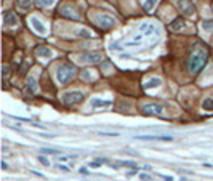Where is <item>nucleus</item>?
Segmentation results:
<instances>
[{
  "mask_svg": "<svg viewBox=\"0 0 213 181\" xmlns=\"http://www.w3.org/2000/svg\"><path fill=\"white\" fill-rule=\"evenodd\" d=\"M159 176H162L165 181H173V176H167V175H159Z\"/></svg>",
  "mask_w": 213,
  "mask_h": 181,
  "instance_id": "obj_30",
  "label": "nucleus"
},
{
  "mask_svg": "<svg viewBox=\"0 0 213 181\" xmlns=\"http://www.w3.org/2000/svg\"><path fill=\"white\" fill-rule=\"evenodd\" d=\"M155 5H157V0H146L144 5H143V8H144V11H151Z\"/></svg>",
  "mask_w": 213,
  "mask_h": 181,
  "instance_id": "obj_18",
  "label": "nucleus"
},
{
  "mask_svg": "<svg viewBox=\"0 0 213 181\" xmlns=\"http://www.w3.org/2000/svg\"><path fill=\"white\" fill-rule=\"evenodd\" d=\"M202 27H204L205 31H210V29H213V19L204 21V22H202Z\"/></svg>",
  "mask_w": 213,
  "mask_h": 181,
  "instance_id": "obj_23",
  "label": "nucleus"
},
{
  "mask_svg": "<svg viewBox=\"0 0 213 181\" xmlns=\"http://www.w3.org/2000/svg\"><path fill=\"white\" fill-rule=\"evenodd\" d=\"M58 168H59V170H61V172H66V173H67V172H69V168H67L66 165H58Z\"/></svg>",
  "mask_w": 213,
  "mask_h": 181,
  "instance_id": "obj_29",
  "label": "nucleus"
},
{
  "mask_svg": "<svg viewBox=\"0 0 213 181\" xmlns=\"http://www.w3.org/2000/svg\"><path fill=\"white\" fill-rule=\"evenodd\" d=\"M29 22L32 24L34 31H35L37 34H40V35H45V34H47V27H45V26H43V22H42V21H38L35 16H32V18L29 19Z\"/></svg>",
  "mask_w": 213,
  "mask_h": 181,
  "instance_id": "obj_10",
  "label": "nucleus"
},
{
  "mask_svg": "<svg viewBox=\"0 0 213 181\" xmlns=\"http://www.w3.org/2000/svg\"><path fill=\"white\" fill-rule=\"evenodd\" d=\"M77 59L82 64H98L99 61H103V56L99 53H82V55H78Z\"/></svg>",
  "mask_w": 213,
  "mask_h": 181,
  "instance_id": "obj_5",
  "label": "nucleus"
},
{
  "mask_svg": "<svg viewBox=\"0 0 213 181\" xmlns=\"http://www.w3.org/2000/svg\"><path fill=\"white\" fill-rule=\"evenodd\" d=\"M202 109H204V111H213V99L207 98L204 103H202Z\"/></svg>",
  "mask_w": 213,
  "mask_h": 181,
  "instance_id": "obj_17",
  "label": "nucleus"
},
{
  "mask_svg": "<svg viewBox=\"0 0 213 181\" xmlns=\"http://www.w3.org/2000/svg\"><path fill=\"white\" fill-rule=\"evenodd\" d=\"M16 3H18V7L22 8V10L31 8V0H16Z\"/></svg>",
  "mask_w": 213,
  "mask_h": 181,
  "instance_id": "obj_20",
  "label": "nucleus"
},
{
  "mask_svg": "<svg viewBox=\"0 0 213 181\" xmlns=\"http://www.w3.org/2000/svg\"><path fill=\"white\" fill-rule=\"evenodd\" d=\"M160 85H162V79H159V77H152L149 82H146V83H144L143 88H144V90H151V88L160 87Z\"/></svg>",
  "mask_w": 213,
  "mask_h": 181,
  "instance_id": "obj_14",
  "label": "nucleus"
},
{
  "mask_svg": "<svg viewBox=\"0 0 213 181\" xmlns=\"http://www.w3.org/2000/svg\"><path fill=\"white\" fill-rule=\"evenodd\" d=\"M2 168H3V170H8V165H7V162H2Z\"/></svg>",
  "mask_w": 213,
  "mask_h": 181,
  "instance_id": "obj_32",
  "label": "nucleus"
},
{
  "mask_svg": "<svg viewBox=\"0 0 213 181\" xmlns=\"http://www.w3.org/2000/svg\"><path fill=\"white\" fill-rule=\"evenodd\" d=\"M139 31L144 32V34H151L154 31V26H149V24H141L139 26Z\"/></svg>",
  "mask_w": 213,
  "mask_h": 181,
  "instance_id": "obj_21",
  "label": "nucleus"
},
{
  "mask_svg": "<svg viewBox=\"0 0 213 181\" xmlns=\"http://www.w3.org/2000/svg\"><path fill=\"white\" fill-rule=\"evenodd\" d=\"M37 5H40V7H52L55 3V0H35Z\"/></svg>",
  "mask_w": 213,
  "mask_h": 181,
  "instance_id": "obj_22",
  "label": "nucleus"
},
{
  "mask_svg": "<svg viewBox=\"0 0 213 181\" xmlns=\"http://www.w3.org/2000/svg\"><path fill=\"white\" fill-rule=\"evenodd\" d=\"M99 135H103V136H119V133H112V132H99Z\"/></svg>",
  "mask_w": 213,
  "mask_h": 181,
  "instance_id": "obj_26",
  "label": "nucleus"
},
{
  "mask_svg": "<svg viewBox=\"0 0 213 181\" xmlns=\"http://www.w3.org/2000/svg\"><path fill=\"white\" fill-rule=\"evenodd\" d=\"M83 98H85V95H83L82 92H66L63 93V96H61V101H63L64 104H75V103H82Z\"/></svg>",
  "mask_w": 213,
  "mask_h": 181,
  "instance_id": "obj_3",
  "label": "nucleus"
},
{
  "mask_svg": "<svg viewBox=\"0 0 213 181\" xmlns=\"http://www.w3.org/2000/svg\"><path fill=\"white\" fill-rule=\"evenodd\" d=\"M38 162H42V163H43V165H50V162H48L47 159H45V157H43V156H40V157H38Z\"/></svg>",
  "mask_w": 213,
  "mask_h": 181,
  "instance_id": "obj_28",
  "label": "nucleus"
},
{
  "mask_svg": "<svg viewBox=\"0 0 213 181\" xmlns=\"http://www.w3.org/2000/svg\"><path fill=\"white\" fill-rule=\"evenodd\" d=\"M40 152H43V154H59V151H56V149H47V148H43V149H40Z\"/></svg>",
  "mask_w": 213,
  "mask_h": 181,
  "instance_id": "obj_25",
  "label": "nucleus"
},
{
  "mask_svg": "<svg viewBox=\"0 0 213 181\" xmlns=\"http://www.w3.org/2000/svg\"><path fill=\"white\" fill-rule=\"evenodd\" d=\"M75 34H77V37H80V39H90V37H92V32L85 31V29H78Z\"/></svg>",
  "mask_w": 213,
  "mask_h": 181,
  "instance_id": "obj_19",
  "label": "nucleus"
},
{
  "mask_svg": "<svg viewBox=\"0 0 213 181\" xmlns=\"http://www.w3.org/2000/svg\"><path fill=\"white\" fill-rule=\"evenodd\" d=\"M96 19H98V22L101 26L106 27V29H111V27L115 26V19L112 18V16H109V15H99V16H96Z\"/></svg>",
  "mask_w": 213,
  "mask_h": 181,
  "instance_id": "obj_9",
  "label": "nucleus"
},
{
  "mask_svg": "<svg viewBox=\"0 0 213 181\" xmlns=\"http://www.w3.org/2000/svg\"><path fill=\"white\" fill-rule=\"evenodd\" d=\"M59 13L63 15L64 18H69V19H74V21H78V19H80L78 13H77L74 8H71L69 5H63V7L59 8Z\"/></svg>",
  "mask_w": 213,
  "mask_h": 181,
  "instance_id": "obj_7",
  "label": "nucleus"
},
{
  "mask_svg": "<svg viewBox=\"0 0 213 181\" xmlns=\"http://www.w3.org/2000/svg\"><path fill=\"white\" fill-rule=\"evenodd\" d=\"M35 55L40 56V58H52L53 56V50L45 47V45H40V47L35 48Z\"/></svg>",
  "mask_w": 213,
  "mask_h": 181,
  "instance_id": "obj_12",
  "label": "nucleus"
},
{
  "mask_svg": "<svg viewBox=\"0 0 213 181\" xmlns=\"http://www.w3.org/2000/svg\"><path fill=\"white\" fill-rule=\"evenodd\" d=\"M139 179H143V181H151V176L148 173H139Z\"/></svg>",
  "mask_w": 213,
  "mask_h": 181,
  "instance_id": "obj_27",
  "label": "nucleus"
},
{
  "mask_svg": "<svg viewBox=\"0 0 213 181\" xmlns=\"http://www.w3.org/2000/svg\"><path fill=\"white\" fill-rule=\"evenodd\" d=\"M90 104L93 107H109L112 104V101H108V99H99V98H93L90 101Z\"/></svg>",
  "mask_w": 213,
  "mask_h": 181,
  "instance_id": "obj_15",
  "label": "nucleus"
},
{
  "mask_svg": "<svg viewBox=\"0 0 213 181\" xmlns=\"http://www.w3.org/2000/svg\"><path fill=\"white\" fill-rule=\"evenodd\" d=\"M164 107H162L159 103H146L141 107V112L144 116H160Z\"/></svg>",
  "mask_w": 213,
  "mask_h": 181,
  "instance_id": "obj_6",
  "label": "nucleus"
},
{
  "mask_svg": "<svg viewBox=\"0 0 213 181\" xmlns=\"http://www.w3.org/2000/svg\"><path fill=\"white\" fill-rule=\"evenodd\" d=\"M75 74H77V67L72 64H61L56 69V79H58L59 83H67Z\"/></svg>",
  "mask_w": 213,
  "mask_h": 181,
  "instance_id": "obj_2",
  "label": "nucleus"
},
{
  "mask_svg": "<svg viewBox=\"0 0 213 181\" xmlns=\"http://www.w3.org/2000/svg\"><path fill=\"white\" fill-rule=\"evenodd\" d=\"M3 24L5 26H10V27H15L16 24H18V16H16L15 13H11V11L5 13L3 15Z\"/></svg>",
  "mask_w": 213,
  "mask_h": 181,
  "instance_id": "obj_11",
  "label": "nucleus"
},
{
  "mask_svg": "<svg viewBox=\"0 0 213 181\" xmlns=\"http://www.w3.org/2000/svg\"><path fill=\"white\" fill-rule=\"evenodd\" d=\"M26 88L29 90V93H37V82H35V77L34 75H27V79H26Z\"/></svg>",
  "mask_w": 213,
  "mask_h": 181,
  "instance_id": "obj_13",
  "label": "nucleus"
},
{
  "mask_svg": "<svg viewBox=\"0 0 213 181\" xmlns=\"http://www.w3.org/2000/svg\"><path fill=\"white\" fill-rule=\"evenodd\" d=\"M2 71H3V80H7V79L10 77V67H8V64H3Z\"/></svg>",
  "mask_w": 213,
  "mask_h": 181,
  "instance_id": "obj_24",
  "label": "nucleus"
},
{
  "mask_svg": "<svg viewBox=\"0 0 213 181\" xmlns=\"http://www.w3.org/2000/svg\"><path fill=\"white\" fill-rule=\"evenodd\" d=\"M207 58H208L207 50H204V48L194 50V52L191 53V56H189V61H188V69H189V72H192V74L199 72L202 67L205 66Z\"/></svg>",
  "mask_w": 213,
  "mask_h": 181,
  "instance_id": "obj_1",
  "label": "nucleus"
},
{
  "mask_svg": "<svg viewBox=\"0 0 213 181\" xmlns=\"http://www.w3.org/2000/svg\"><path fill=\"white\" fill-rule=\"evenodd\" d=\"M183 26H184V19H183V18H176V19H173V21H171L170 29H171L173 32H178V31H181V29H183Z\"/></svg>",
  "mask_w": 213,
  "mask_h": 181,
  "instance_id": "obj_16",
  "label": "nucleus"
},
{
  "mask_svg": "<svg viewBox=\"0 0 213 181\" xmlns=\"http://www.w3.org/2000/svg\"><path fill=\"white\" fill-rule=\"evenodd\" d=\"M175 5L179 8V11L184 15V16H192L195 13V8L191 0H175Z\"/></svg>",
  "mask_w": 213,
  "mask_h": 181,
  "instance_id": "obj_4",
  "label": "nucleus"
},
{
  "mask_svg": "<svg viewBox=\"0 0 213 181\" xmlns=\"http://www.w3.org/2000/svg\"><path fill=\"white\" fill-rule=\"evenodd\" d=\"M90 167H99V160L98 162H90Z\"/></svg>",
  "mask_w": 213,
  "mask_h": 181,
  "instance_id": "obj_31",
  "label": "nucleus"
},
{
  "mask_svg": "<svg viewBox=\"0 0 213 181\" xmlns=\"http://www.w3.org/2000/svg\"><path fill=\"white\" fill-rule=\"evenodd\" d=\"M136 139H143V141H148V139H162V141H173V136L171 135H136L135 136Z\"/></svg>",
  "mask_w": 213,
  "mask_h": 181,
  "instance_id": "obj_8",
  "label": "nucleus"
}]
</instances>
